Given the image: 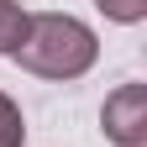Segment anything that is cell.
Instances as JSON below:
<instances>
[{"label":"cell","instance_id":"cell-1","mask_svg":"<svg viewBox=\"0 0 147 147\" xmlns=\"http://www.w3.org/2000/svg\"><path fill=\"white\" fill-rule=\"evenodd\" d=\"M95 53H100V42H95V32H89L79 16L37 11L26 21L21 47H16V63L26 74H37V79H79V74H89Z\"/></svg>","mask_w":147,"mask_h":147},{"label":"cell","instance_id":"cell-2","mask_svg":"<svg viewBox=\"0 0 147 147\" xmlns=\"http://www.w3.org/2000/svg\"><path fill=\"white\" fill-rule=\"evenodd\" d=\"M100 126L116 147H142L147 142V84H121L116 95H105Z\"/></svg>","mask_w":147,"mask_h":147},{"label":"cell","instance_id":"cell-3","mask_svg":"<svg viewBox=\"0 0 147 147\" xmlns=\"http://www.w3.org/2000/svg\"><path fill=\"white\" fill-rule=\"evenodd\" d=\"M26 21H32V11L0 0V53H5V58H16V47H21V37H26Z\"/></svg>","mask_w":147,"mask_h":147},{"label":"cell","instance_id":"cell-4","mask_svg":"<svg viewBox=\"0 0 147 147\" xmlns=\"http://www.w3.org/2000/svg\"><path fill=\"white\" fill-rule=\"evenodd\" d=\"M26 137V121H21V105H16L5 89H0V147H21Z\"/></svg>","mask_w":147,"mask_h":147}]
</instances>
